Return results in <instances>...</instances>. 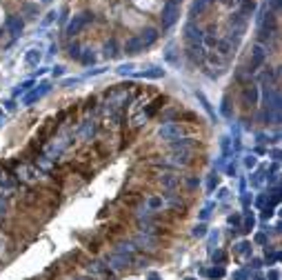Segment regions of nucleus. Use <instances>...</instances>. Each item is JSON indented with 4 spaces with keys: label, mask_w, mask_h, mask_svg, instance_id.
<instances>
[{
    "label": "nucleus",
    "mask_w": 282,
    "mask_h": 280,
    "mask_svg": "<svg viewBox=\"0 0 282 280\" xmlns=\"http://www.w3.org/2000/svg\"><path fill=\"white\" fill-rule=\"evenodd\" d=\"M180 18V4L174 0H167L162 4V16H160V25L162 29H169L171 25H176V20Z\"/></svg>",
    "instance_id": "1"
},
{
    "label": "nucleus",
    "mask_w": 282,
    "mask_h": 280,
    "mask_svg": "<svg viewBox=\"0 0 282 280\" xmlns=\"http://www.w3.org/2000/svg\"><path fill=\"white\" fill-rule=\"evenodd\" d=\"M91 20H94V13L91 11H85V13H80V16H73L71 20H69V25H67V34L69 36L80 34V31L87 27V22H91Z\"/></svg>",
    "instance_id": "2"
},
{
    "label": "nucleus",
    "mask_w": 282,
    "mask_h": 280,
    "mask_svg": "<svg viewBox=\"0 0 282 280\" xmlns=\"http://www.w3.org/2000/svg\"><path fill=\"white\" fill-rule=\"evenodd\" d=\"M267 53H269V49L264 47V44H260V42L255 44V47L251 49V69H249V71H255V69H258V67L264 62Z\"/></svg>",
    "instance_id": "3"
},
{
    "label": "nucleus",
    "mask_w": 282,
    "mask_h": 280,
    "mask_svg": "<svg viewBox=\"0 0 282 280\" xmlns=\"http://www.w3.org/2000/svg\"><path fill=\"white\" fill-rule=\"evenodd\" d=\"M184 38L189 40V44H200L202 40H205V34H202L200 27H196L193 22H189V25L184 27Z\"/></svg>",
    "instance_id": "4"
},
{
    "label": "nucleus",
    "mask_w": 282,
    "mask_h": 280,
    "mask_svg": "<svg viewBox=\"0 0 282 280\" xmlns=\"http://www.w3.org/2000/svg\"><path fill=\"white\" fill-rule=\"evenodd\" d=\"M5 29L9 31L11 36H20V34H23V29H25L23 18H20V16H9L5 20Z\"/></svg>",
    "instance_id": "5"
},
{
    "label": "nucleus",
    "mask_w": 282,
    "mask_h": 280,
    "mask_svg": "<svg viewBox=\"0 0 282 280\" xmlns=\"http://www.w3.org/2000/svg\"><path fill=\"white\" fill-rule=\"evenodd\" d=\"M138 38H140V42H142V47H149V44H153L158 40V31L153 29V27H147V29H142L138 34Z\"/></svg>",
    "instance_id": "6"
},
{
    "label": "nucleus",
    "mask_w": 282,
    "mask_h": 280,
    "mask_svg": "<svg viewBox=\"0 0 282 280\" xmlns=\"http://www.w3.org/2000/svg\"><path fill=\"white\" fill-rule=\"evenodd\" d=\"M245 22H247V18L242 16L240 11H238L236 16H231V18H229V27H231V29H233V34H236V36H240L242 31H245Z\"/></svg>",
    "instance_id": "7"
},
{
    "label": "nucleus",
    "mask_w": 282,
    "mask_h": 280,
    "mask_svg": "<svg viewBox=\"0 0 282 280\" xmlns=\"http://www.w3.org/2000/svg\"><path fill=\"white\" fill-rule=\"evenodd\" d=\"M255 100H258V87L247 84V87L242 89V105H255Z\"/></svg>",
    "instance_id": "8"
},
{
    "label": "nucleus",
    "mask_w": 282,
    "mask_h": 280,
    "mask_svg": "<svg viewBox=\"0 0 282 280\" xmlns=\"http://www.w3.org/2000/svg\"><path fill=\"white\" fill-rule=\"evenodd\" d=\"M142 49H144V47H142V42H140L138 36H131V38L125 42V51L129 53V56H136V53H140Z\"/></svg>",
    "instance_id": "9"
},
{
    "label": "nucleus",
    "mask_w": 282,
    "mask_h": 280,
    "mask_svg": "<svg viewBox=\"0 0 282 280\" xmlns=\"http://www.w3.org/2000/svg\"><path fill=\"white\" fill-rule=\"evenodd\" d=\"M180 131H182V129H180L178 124L171 122V124H165V127L160 129V136H162V138H167V140H171V138H178V136H180Z\"/></svg>",
    "instance_id": "10"
},
{
    "label": "nucleus",
    "mask_w": 282,
    "mask_h": 280,
    "mask_svg": "<svg viewBox=\"0 0 282 280\" xmlns=\"http://www.w3.org/2000/svg\"><path fill=\"white\" fill-rule=\"evenodd\" d=\"M213 2V0H193V4H191V9H189V16H200L202 11H205L207 7H209V4Z\"/></svg>",
    "instance_id": "11"
},
{
    "label": "nucleus",
    "mask_w": 282,
    "mask_h": 280,
    "mask_svg": "<svg viewBox=\"0 0 282 280\" xmlns=\"http://www.w3.org/2000/svg\"><path fill=\"white\" fill-rule=\"evenodd\" d=\"M187 56L191 58L193 62H200L202 58H205V47H202V44H189Z\"/></svg>",
    "instance_id": "12"
},
{
    "label": "nucleus",
    "mask_w": 282,
    "mask_h": 280,
    "mask_svg": "<svg viewBox=\"0 0 282 280\" xmlns=\"http://www.w3.org/2000/svg\"><path fill=\"white\" fill-rule=\"evenodd\" d=\"M118 53H120V51H118V42L111 38L107 44H105V56H107V58H116Z\"/></svg>",
    "instance_id": "13"
},
{
    "label": "nucleus",
    "mask_w": 282,
    "mask_h": 280,
    "mask_svg": "<svg viewBox=\"0 0 282 280\" xmlns=\"http://www.w3.org/2000/svg\"><path fill=\"white\" fill-rule=\"evenodd\" d=\"M187 147H191V140H174L171 142V149L174 151H182V149H187Z\"/></svg>",
    "instance_id": "14"
},
{
    "label": "nucleus",
    "mask_w": 282,
    "mask_h": 280,
    "mask_svg": "<svg viewBox=\"0 0 282 280\" xmlns=\"http://www.w3.org/2000/svg\"><path fill=\"white\" fill-rule=\"evenodd\" d=\"M160 180H162V185H167V187H174L176 182H178V178H176V176H171V173H165V176H162Z\"/></svg>",
    "instance_id": "15"
},
{
    "label": "nucleus",
    "mask_w": 282,
    "mask_h": 280,
    "mask_svg": "<svg viewBox=\"0 0 282 280\" xmlns=\"http://www.w3.org/2000/svg\"><path fill=\"white\" fill-rule=\"evenodd\" d=\"M218 49H220L222 56H227V53L231 51V42H229V40H222V42H218Z\"/></svg>",
    "instance_id": "16"
},
{
    "label": "nucleus",
    "mask_w": 282,
    "mask_h": 280,
    "mask_svg": "<svg viewBox=\"0 0 282 280\" xmlns=\"http://www.w3.org/2000/svg\"><path fill=\"white\" fill-rule=\"evenodd\" d=\"M82 62H87V65H89V62H94L96 60V56H94V53H91V49H87V53H82Z\"/></svg>",
    "instance_id": "17"
},
{
    "label": "nucleus",
    "mask_w": 282,
    "mask_h": 280,
    "mask_svg": "<svg viewBox=\"0 0 282 280\" xmlns=\"http://www.w3.org/2000/svg\"><path fill=\"white\" fill-rule=\"evenodd\" d=\"M69 56H71V58H80V47H78L76 42L69 47Z\"/></svg>",
    "instance_id": "18"
},
{
    "label": "nucleus",
    "mask_w": 282,
    "mask_h": 280,
    "mask_svg": "<svg viewBox=\"0 0 282 280\" xmlns=\"http://www.w3.org/2000/svg\"><path fill=\"white\" fill-rule=\"evenodd\" d=\"M38 58H40V53H38V51H29V53H27V62H29V65L38 62Z\"/></svg>",
    "instance_id": "19"
},
{
    "label": "nucleus",
    "mask_w": 282,
    "mask_h": 280,
    "mask_svg": "<svg viewBox=\"0 0 282 280\" xmlns=\"http://www.w3.org/2000/svg\"><path fill=\"white\" fill-rule=\"evenodd\" d=\"M278 9H280V0H271V11L276 13Z\"/></svg>",
    "instance_id": "20"
},
{
    "label": "nucleus",
    "mask_w": 282,
    "mask_h": 280,
    "mask_svg": "<svg viewBox=\"0 0 282 280\" xmlns=\"http://www.w3.org/2000/svg\"><path fill=\"white\" fill-rule=\"evenodd\" d=\"M25 11H27V13H36L38 7H36V4H27V7H25Z\"/></svg>",
    "instance_id": "21"
},
{
    "label": "nucleus",
    "mask_w": 282,
    "mask_h": 280,
    "mask_svg": "<svg viewBox=\"0 0 282 280\" xmlns=\"http://www.w3.org/2000/svg\"><path fill=\"white\" fill-rule=\"evenodd\" d=\"M54 18H56V11H49V13H47V18H45V25H49Z\"/></svg>",
    "instance_id": "22"
},
{
    "label": "nucleus",
    "mask_w": 282,
    "mask_h": 280,
    "mask_svg": "<svg viewBox=\"0 0 282 280\" xmlns=\"http://www.w3.org/2000/svg\"><path fill=\"white\" fill-rule=\"evenodd\" d=\"M224 2H227V4H233V0H224Z\"/></svg>",
    "instance_id": "23"
}]
</instances>
